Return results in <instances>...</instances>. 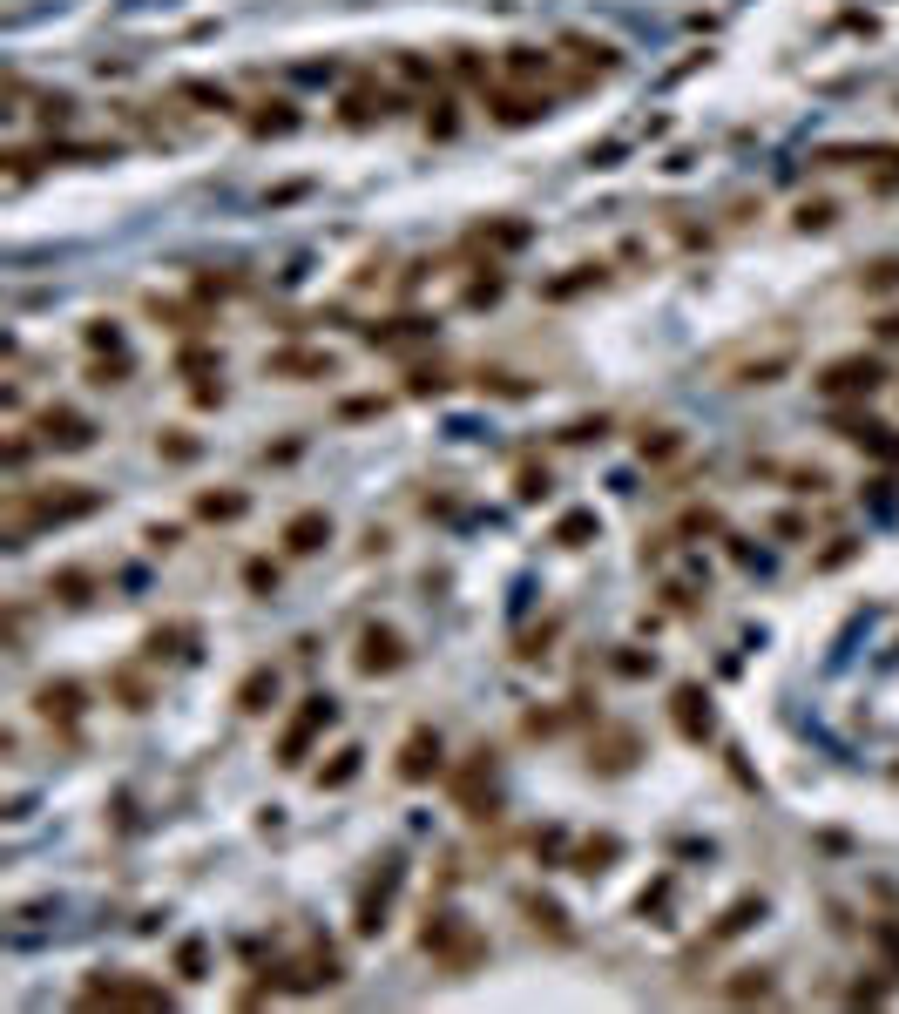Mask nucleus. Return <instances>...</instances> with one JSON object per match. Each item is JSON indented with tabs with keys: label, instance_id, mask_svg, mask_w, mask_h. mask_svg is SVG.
Returning <instances> with one entry per match:
<instances>
[{
	"label": "nucleus",
	"instance_id": "f257e3e1",
	"mask_svg": "<svg viewBox=\"0 0 899 1014\" xmlns=\"http://www.w3.org/2000/svg\"><path fill=\"white\" fill-rule=\"evenodd\" d=\"M88 514H102V494L95 487H55V494L14 487L7 494V535L28 541L34 528H61V521H88Z\"/></svg>",
	"mask_w": 899,
	"mask_h": 1014
},
{
	"label": "nucleus",
	"instance_id": "f03ea898",
	"mask_svg": "<svg viewBox=\"0 0 899 1014\" xmlns=\"http://www.w3.org/2000/svg\"><path fill=\"white\" fill-rule=\"evenodd\" d=\"M420 947H426L433 960H440L447 974H467V967H474V960L487 954V947H480V933L467 927L460 913H433V920H426V933H420Z\"/></svg>",
	"mask_w": 899,
	"mask_h": 1014
},
{
	"label": "nucleus",
	"instance_id": "7ed1b4c3",
	"mask_svg": "<svg viewBox=\"0 0 899 1014\" xmlns=\"http://www.w3.org/2000/svg\"><path fill=\"white\" fill-rule=\"evenodd\" d=\"M879 386H886V366H879V359H866V352L832 359V366L818 372V393H825V399H872Z\"/></svg>",
	"mask_w": 899,
	"mask_h": 1014
},
{
	"label": "nucleus",
	"instance_id": "20e7f679",
	"mask_svg": "<svg viewBox=\"0 0 899 1014\" xmlns=\"http://www.w3.org/2000/svg\"><path fill=\"white\" fill-rule=\"evenodd\" d=\"M332 717H338L332 697H305V710H298V717L284 724V737H278V764H305V751L332 731Z\"/></svg>",
	"mask_w": 899,
	"mask_h": 1014
},
{
	"label": "nucleus",
	"instance_id": "39448f33",
	"mask_svg": "<svg viewBox=\"0 0 899 1014\" xmlns=\"http://www.w3.org/2000/svg\"><path fill=\"white\" fill-rule=\"evenodd\" d=\"M88 1008H169V994L156 981H129V974H109V981H88L82 987Z\"/></svg>",
	"mask_w": 899,
	"mask_h": 1014
},
{
	"label": "nucleus",
	"instance_id": "423d86ee",
	"mask_svg": "<svg viewBox=\"0 0 899 1014\" xmlns=\"http://www.w3.org/2000/svg\"><path fill=\"white\" fill-rule=\"evenodd\" d=\"M399 879H406V866H399V859H386V866L366 879V893H359V906H352V927H359V933H379V927H386Z\"/></svg>",
	"mask_w": 899,
	"mask_h": 1014
},
{
	"label": "nucleus",
	"instance_id": "0eeeda50",
	"mask_svg": "<svg viewBox=\"0 0 899 1014\" xmlns=\"http://www.w3.org/2000/svg\"><path fill=\"white\" fill-rule=\"evenodd\" d=\"M447 771V744H440V731H406V744H399V778L406 785H426V778H440Z\"/></svg>",
	"mask_w": 899,
	"mask_h": 1014
},
{
	"label": "nucleus",
	"instance_id": "6e6552de",
	"mask_svg": "<svg viewBox=\"0 0 899 1014\" xmlns=\"http://www.w3.org/2000/svg\"><path fill=\"white\" fill-rule=\"evenodd\" d=\"M359 676H393V670H406V636L399 629H386V622H372L366 636H359Z\"/></svg>",
	"mask_w": 899,
	"mask_h": 1014
},
{
	"label": "nucleus",
	"instance_id": "1a4fd4ad",
	"mask_svg": "<svg viewBox=\"0 0 899 1014\" xmlns=\"http://www.w3.org/2000/svg\"><path fill=\"white\" fill-rule=\"evenodd\" d=\"M34 433H41V447H55V453H82V447H95V426H88L75 406H48V413L34 420Z\"/></svg>",
	"mask_w": 899,
	"mask_h": 1014
},
{
	"label": "nucleus",
	"instance_id": "9d476101",
	"mask_svg": "<svg viewBox=\"0 0 899 1014\" xmlns=\"http://www.w3.org/2000/svg\"><path fill=\"white\" fill-rule=\"evenodd\" d=\"M453 798L467 805V818H494V764H487V751L453 778Z\"/></svg>",
	"mask_w": 899,
	"mask_h": 1014
},
{
	"label": "nucleus",
	"instance_id": "9b49d317",
	"mask_svg": "<svg viewBox=\"0 0 899 1014\" xmlns=\"http://www.w3.org/2000/svg\"><path fill=\"white\" fill-rule=\"evenodd\" d=\"M325 541H332V514L325 507H305V514L284 521V555H318Z\"/></svg>",
	"mask_w": 899,
	"mask_h": 1014
},
{
	"label": "nucleus",
	"instance_id": "f8f14e48",
	"mask_svg": "<svg viewBox=\"0 0 899 1014\" xmlns=\"http://www.w3.org/2000/svg\"><path fill=\"white\" fill-rule=\"evenodd\" d=\"M487 109H494V122L521 129V122H541V115H548V95H528V88H494V95H487Z\"/></svg>",
	"mask_w": 899,
	"mask_h": 1014
},
{
	"label": "nucleus",
	"instance_id": "ddd939ff",
	"mask_svg": "<svg viewBox=\"0 0 899 1014\" xmlns=\"http://www.w3.org/2000/svg\"><path fill=\"white\" fill-rule=\"evenodd\" d=\"M264 372H271V379H332L338 359L332 352H271Z\"/></svg>",
	"mask_w": 899,
	"mask_h": 1014
},
{
	"label": "nucleus",
	"instance_id": "4468645a",
	"mask_svg": "<svg viewBox=\"0 0 899 1014\" xmlns=\"http://www.w3.org/2000/svg\"><path fill=\"white\" fill-rule=\"evenodd\" d=\"M345 122L352 129H366V122H379V115H393V88H372V82H359V88H345Z\"/></svg>",
	"mask_w": 899,
	"mask_h": 1014
},
{
	"label": "nucleus",
	"instance_id": "2eb2a0df",
	"mask_svg": "<svg viewBox=\"0 0 899 1014\" xmlns=\"http://www.w3.org/2000/svg\"><path fill=\"white\" fill-rule=\"evenodd\" d=\"M34 704H41L48 724H75V717H82V683H68V676H61V683H41Z\"/></svg>",
	"mask_w": 899,
	"mask_h": 1014
},
{
	"label": "nucleus",
	"instance_id": "dca6fc26",
	"mask_svg": "<svg viewBox=\"0 0 899 1014\" xmlns=\"http://www.w3.org/2000/svg\"><path fill=\"white\" fill-rule=\"evenodd\" d=\"M670 704H676V731H683V737H703V731H710V697H703L697 683H683Z\"/></svg>",
	"mask_w": 899,
	"mask_h": 1014
},
{
	"label": "nucleus",
	"instance_id": "f3484780",
	"mask_svg": "<svg viewBox=\"0 0 899 1014\" xmlns=\"http://www.w3.org/2000/svg\"><path fill=\"white\" fill-rule=\"evenodd\" d=\"M271 697H278V670H271V663L237 683V710H251V717H257V710H271Z\"/></svg>",
	"mask_w": 899,
	"mask_h": 1014
},
{
	"label": "nucleus",
	"instance_id": "a211bd4d",
	"mask_svg": "<svg viewBox=\"0 0 899 1014\" xmlns=\"http://www.w3.org/2000/svg\"><path fill=\"white\" fill-rule=\"evenodd\" d=\"M758 913H764V900H737L731 913H724V920H717V927L703 933V947H724V940H737V933L751 927V920H758Z\"/></svg>",
	"mask_w": 899,
	"mask_h": 1014
},
{
	"label": "nucleus",
	"instance_id": "6ab92c4d",
	"mask_svg": "<svg viewBox=\"0 0 899 1014\" xmlns=\"http://www.w3.org/2000/svg\"><path fill=\"white\" fill-rule=\"evenodd\" d=\"M359 758H366V751H359V744H345V751H338L332 764H318V785H325V791L352 785V778H359Z\"/></svg>",
	"mask_w": 899,
	"mask_h": 1014
},
{
	"label": "nucleus",
	"instance_id": "aec40b11",
	"mask_svg": "<svg viewBox=\"0 0 899 1014\" xmlns=\"http://www.w3.org/2000/svg\"><path fill=\"white\" fill-rule=\"evenodd\" d=\"M521 913H528L534 927H548L555 940H568V920H562V906H555V900H534V893H521Z\"/></svg>",
	"mask_w": 899,
	"mask_h": 1014
},
{
	"label": "nucleus",
	"instance_id": "412c9836",
	"mask_svg": "<svg viewBox=\"0 0 899 1014\" xmlns=\"http://www.w3.org/2000/svg\"><path fill=\"white\" fill-rule=\"evenodd\" d=\"M548 68H555L548 48H507V75H521V82H528V75H548Z\"/></svg>",
	"mask_w": 899,
	"mask_h": 1014
},
{
	"label": "nucleus",
	"instance_id": "4be33fe9",
	"mask_svg": "<svg viewBox=\"0 0 899 1014\" xmlns=\"http://www.w3.org/2000/svg\"><path fill=\"white\" fill-rule=\"evenodd\" d=\"M244 507H251L244 494H197V514H203V521H237Z\"/></svg>",
	"mask_w": 899,
	"mask_h": 1014
},
{
	"label": "nucleus",
	"instance_id": "5701e85b",
	"mask_svg": "<svg viewBox=\"0 0 899 1014\" xmlns=\"http://www.w3.org/2000/svg\"><path fill=\"white\" fill-rule=\"evenodd\" d=\"M426 332H433V325H426V318H393V325H386V332H379V325H372V345H406V338H426Z\"/></svg>",
	"mask_w": 899,
	"mask_h": 1014
},
{
	"label": "nucleus",
	"instance_id": "b1692460",
	"mask_svg": "<svg viewBox=\"0 0 899 1014\" xmlns=\"http://www.w3.org/2000/svg\"><path fill=\"white\" fill-rule=\"evenodd\" d=\"M257 136H291L298 129V115H291V102H271V115H251Z\"/></svg>",
	"mask_w": 899,
	"mask_h": 1014
},
{
	"label": "nucleus",
	"instance_id": "393cba45",
	"mask_svg": "<svg viewBox=\"0 0 899 1014\" xmlns=\"http://www.w3.org/2000/svg\"><path fill=\"white\" fill-rule=\"evenodd\" d=\"M859 284H866L872 298H886V291H899V257H879V264H872V271H866Z\"/></svg>",
	"mask_w": 899,
	"mask_h": 1014
},
{
	"label": "nucleus",
	"instance_id": "a878e982",
	"mask_svg": "<svg viewBox=\"0 0 899 1014\" xmlns=\"http://www.w3.org/2000/svg\"><path fill=\"white\" fill-rule=\"evenodd\" d=\"M602 859H616V839H589L575 852V873H602Z\"/></svg>",
	"mask_w": 899,
	"mask_h": 1014
},
{
	"label": "nucleus",
	"instance_id": "bb28decb",
	"mask_svg": "<svg viewBox=\"0 0 899 1014\" xmlns=\"http://www.w3.org/2000/svg\"><path fill=\"white\" fill-rule=\"evenodd\" d=\"M480 244H501V251H514V244H528V224H480Z\"/></svg>",
	"mask_w": 899,
	"mask_h": 1014
},
{
	"label": "nucleus",
	"instance_id": "cd10ccee",
	"mask_svg": "<svg viewBox=\"0 0 899 1014\" xmlns=\"http://www.w3.org/2000/svg\"><path fill=\"white\" fill-rule=\"evenodd\" d=\"M589 535H595V514H568L562 528H555V541H562V548H582Z\"/></svg>",
	"mask_w": 899,
	"mask_h": 1014
},
{
	"label": "nucleus",
	"instance_id": "c85d7f7f",
	"mask_svg": "<svg viewBox=\"0 0 899 1014\" xmlns=\"http://www.w3.org/2000/svg\"><path fill=\"white\" fill-rule=\"evenodd\" d=\"M115 690H122V704H129V710H142V704H149V683H142L136 670H115Z\"/></svg>",
	"mask_w": 899,
	"mask_h": 1014
},
{
	"label": "nucleus",
	"instance_id": "c756f323",
	"mask_svg": "<svg viewBox=\"0 0 899 1014\" xmlns=\"http://www.w3.org/2000/svg\"><path fill=\"white\" fill-rule=\"evenodd\" d=\"M832 217H839V210H832V203H825V197L798 203V230H825V224H832Z\"/></svg>",
	"mask_w": 899,
	"mask_h": 1014
},
{
	"label": "nucleus",
	"instance_id": "7c9ffc66",
	"mask_svg": "<svg viewBox=\"0 0 899 1014\" xmlns=\"http://www.w3.org/2000/svg\"><path fill=\"white\" fill-rule=\"evenodd\" d=\"M676 447H683V440H676V426H656V440L643 433V460H670Z\"/></svg>",
	"mask_w": 899,
	"mask_h": 1014
},
{
	"label": "nucleus",
	"instance_id": "2f4dec72",
	"mask_svg": "<svg viewBox=\"0 0 899 1014\" xmlns=\"http://www.w3.org/2000/svg\"><path fill=\"white\" fill-rule=\"evenodd\" d=\"M724 994H731V1001H771L778 987L764 981V967H758V981H731V987H724Z\"/></svg>",
	"mask_w": 899,
	"mask_h": 1014
},
{
	"label": "nucleus",
	"instance_id": "473e14b6",
	"mask_svg": "<svg viewBox=\"0 0 899 1014\" xmlns=\"http://www.w3.org/2000/svg\"><path fill=\"white\" fill-rule=\"evenodd\" d=\"M494 298H501V271L487 264V278H474V284H467V305H494Z\"/></svg>",
	"mask_w": 899,
	"mask_h": 1014
},
{
	"label": "nucleus",
	"instance_id": "72a5a7b5",
	"mask_svg": "<svg viewBox=\"0 0 899 1014\" xmlns=\"http://www.w3.org/2000/svg\"><path fill=\"white\" fill-rule=\"evenodd\" d=\"M183 95H190V102H210L217 115L230 109V88H210V82H183Z\"/></svg>",
	"mask_w": 899,
	"mask_h": 1014
},
{
	"label": "nucleus",
	"instance_id": "f704fd0d",
	"mask_svg": "<svg viewBox=\"0 0 899 1014\" xmlns=\"http://www.w3.org/2000/svg\"><path fill=\"white\" fill-rule=\"evenodd\" d=\"M102 345H109V352H122V332H115L109 318H95V325H88V352H102Z\"/></svg>",
	"mask_w": 899,
	"mask_h": 1014
},
{
	"label": "nucleus",
	"instance_id": "c9c22d12",
	"mask_svg": "<svg viewBox=\"0 0 899 1014\" xmlns=\"http://www.w3.org/2000/svg\"><path fill=\"white\" fill-rule=\"evenodd\" d=\"M55 589H61V602H82V595H88V575H82V568H61Z\"/></svg>",
	"mask_w": 899,
	"mask_h": 1014
},
{
	"label": "nucleus",
	"instance_id": "e433bc0d",
	"mask_svg": "<svg viewBox=\"0 0 899 1014\" xmlns=\"http://www.w3.org/2000/svg\"><path fill=\"white\" fill-rule=\"evenodd\" d=\"M548 494V467H521V501H541Z\"/></svg>",
	"mask_w": 899,
	"mask_h": 1014
},
{
	"label": "nucleus",
	"instance_id": "4c0bfd02",
	"mask_svg": "<svg viewBox=\"0 0 899 1014\" xmlns=\"http://www.w3.org/2000/svg\"><path fill=\"white\" fill-rule=\"evenodd\" d=\"M176 974H183V981H203V947H197V940L176 954Z\"/></svg>",
	"mask_w": 899,
	"mask_h": 1014
},
{
	"label": "nucleus",
	"instance_id": "58836bf2",
	"mask_svg": "<svg viewBox=\"0 0 899 1014\" xmlns=\"http://www.w3.org/2000/svg\"><path fill=\"white\" fill-rule=\"evenodd\" d=\"M406 379H413V393H440V386H447V372H426V366H413Z\"/></svg>",
	"mask_w": 899,
	"mask_h": 1014
},
{
	"label": "nucleus",
	"instance_id": "ea45409f",
	"mask_svg": "<svg viewBox=\"0 0 899 1014\" xmlns=\"http://www.w3.org/2000/svg\"><path fill=\"white\" fill-rule=\"evenodd\" d=\"M244 582H251V589H278V568H271V562H251V568H244Z\"/></svg>",
	"mask_w": 899,
	"mask_h": 1014
},
{
	"label": "nucleus",
	"instance_id": "a19ab883",
	"mask_svg": "<svg viewBox=\"0 0 899 1014\" xmlns=\"http://www.w3.org/2000/svg\"><path fill=\"white\" fill-rule=\"evenodd\" d=\"M879 338H899V311H886V318H879Z\"/></svg>",
	"mask_w": 899,
	"mask_h": 1014
}]
</instances>
